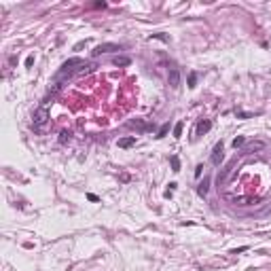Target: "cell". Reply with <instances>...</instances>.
Returning a JSON list of instances; mask_svg holds the SVG:
<instances>
[{
  "instance_id": "13",
  "label": "cell",
  "mask_w": 271,
  "mask_h": 271,
  "mask_svg": "<svg viewBox=\"0 0 271 271\" xmlns=\"http://www.w3.org/2000/svg\"><path fill=\"white\" fill-rule=\"evenodd\" d=\"M167 129H170V125H167V123H165V125H163V127H161V129H159V134H157V138H163V136L167 134Z\"/></svg>"
},
{
  "instance_id": "15",
  "label": "cell",
  "mask_w": 271,
  "mask_h": 271,
  "mask_svg": "<svg viewBox=\"0 0 271 271\" xmlns=\"http://www.w3.org/2000/svg\"><path fill=\"white\" fill-rule=\"evenodd\" d=\"M241 144H244V138H241V136L233 140V146H235V148H237V146H241Z\"/></svg>"
},
{
  "instance_id": "9",
  "label": "cell",
  "mask_w": 271,
  "mask_h": 271,
  "mask_svg": "<svg viewBox=\"0 0 271 271\" xmlns=\"http://www.w3.org/2000/svg\"><path fill=\"white\" fill-rule=\"evenodd\" d=\"M68 140H70V132H66V129H64V132L59 134V142H62V144H66Z\"/></svg>"
},
{
  "instance_id": "5",
  "label": "cell",
  "mask_w": 271,
  "mask_h": 271,
  "mask_svg": "<svg viewBox=\"0 0 271 271\" xmlns=\"http://www.w3.org/2000/svg\"><path fill=\"white\" fill-rule=\"evenodd\" d=\"M210 127H212L210 121H199L197 123V129H195V136H201V134H206V132H210Z\"/></svg>"
},
{
  "instance_id": "1",
  "label": "cell",
  "mask_w": 271,
  "mask_h": 271,
  "mask_svg": "<svg viewBox=\"0 0 271 271\" xmlns=\"http://www.w3.org/2000/svg\"><path fill=\"white\" fill-rule=\"evenodd\" d=\"M47 121H49V110H47V106L43 104V106L34 112V127H43Z\"/></svg>"
},
{
  "instance_id": "12",
  "label": "cell",
  "mask_w": 271,
  "mask_h": 271,
  "mask_svg": "<svg viewBox=\"0 0 271 271\" xmlns=\"http://www.w3.org/2000/svg\"><path fill=\"white\" fill-rule=\"evenodd\" d=\"M172 167H174V172L180 170V161H178V157H172Z\"/></svg>"
},
{
  "instance_id": "14",
  "label": "cell",
  "mask_w": 271,
  "mask_h": 271,
  "mask_svg": "<svg viewBox=\"0 0 271 271\" xmlns=\"http://www.w3.org/2000/svg\"><path fill=\"white\" fill-rule=\"evenodd\" d=\"M132 125L134 127H140V129H146V123H142V121H132Z\"/></svg>"
},
{
  "instance_id": "8",
  "label": "cell",
  "mask_w": 271,
  "mask_h": 271,
  "mask_svg": "<svg viewBox=\"0 0 271 271\" xmlns=\"http://www.w3.org/2000/svg\"><path fill=\"white\" fill-rule=\"evenodd\" d=\"M208 184H210V178H203V182H201V184L197 186V193H199L201 197H203V195L208 193Z\"/></svg>"
},
{
  "instance_id": "6",
  "label": "cell",
  "mask_w": 271,
  "mask_h": 271,
  "mask_svg": "<svg viewBox=\"0 0 271 271\" xmlns=\"http://www.w3.org/2000/svg\"><path fill=\"white\" fill-rule=\"evenodd\" d=\"M112 64H114V66H119V68H125V66H129V64H132V59H129V57H125V55H117V57L112 59Z\"/></svg>"
},
{
  "instance_id": "2",
  "label": "cell",
  "mask_w": 271,
  "mask_h": 271,
  "mask_svg": "<svg viewBox=\"0 0 271 271\" xmlns=\"http://www.w3.org/2000/svg\"><path fill=\"white\" fill-rule=\"evenodd\" d=\"M108 51H121V47L112 45V43H104V45H97L93 49V55H102V53H108Z\"/></svg>"
},
{
  "instance_id": "3",
  "label": "cell",
  "mask_w": 271,
  "mask_h": 271,
  "mask_svg": "<svg viewBox=\"0 0 271 271\" xmlns=\"http://www.w3.org/2000/svg\"><path fill=\"white\" fill-rule=\"evenodd\" d=\"M220 161H223V144L218 142L214 146V150H212V163L214 165H220Z\"/></svg>"
},
{
  "instance_id": "10",
  "label": "cell",
  "mask_w": 271,
  "mask_h": 271,
  "mask_svg": "<svg viewBox=\"0 0 271 271\" xmlns=\"http://www.w3.org/2000/svg\"><path fill=\"white\" fill-rule=\"evenodd\" d=\"M182 136V123H176V127H174V138H180Z\"/></svg>"
},
{
  "instance_id": "4",
  "label": "cell",
  "mask_w": 271,
  "mask_h": 271,
  "mask_svg": "<svg viewBox=\"0 0 271 271\" xmlns=\"http://www.w3.org/2000/svg\"><path fill=\"white\" fill-rule=\"evenodd\" d=\"M178 85H180V70L170 68V87H178Z\"/></svg>"
},
{
  "instance_id": "11",
  "label": "cell",
  "mask_w": 271,
  "mask_h": 271,
  "mask_svg": "<svg viewBox=\"0 0 271 271\" xmlns=\"http://www.w3.org/2000/svg\"><path fill=\"white\" fill-rule=\"evenodd\" d=\"M195 83H197V74L191 72V76H188V87H195Z\"/></svg>"
},
{
  "instance_id": "17",
  "label": "cell",
  "mask_w": 271,
  "mask_h": 271,
  "mask_svg": "<svg viewBox=\"0 0 271 271\" xmlns=\"http://www.w3.org/2000/svg\"><path fill=\"white\" fill-rule=\"evenodd\" d=\"M87 199H89V201H97V197H95L93 193H89V195H87Z\"/></svg>"
},
{
  "instance_id": "7",
  "label": "cell",
  "mask_w": 271,
  "mask_h": 271,
  "mask_svg": "<svg viewBox=\"0 0 271 271\" xmlns=\"http://www.w3.org/2000/svg\"><path fill=\"white\" fill-rule=\"evenodd\" d=\"M134 144H136V136H129V138L119 140V146H121V148H129V146H134Z\"/></svg>"
},
{
  "instance_id": "16",
  "label": "cell",
  "mask_w": 271,
  "mask_h": 271,
  "mask_svg": "<svg viewBox=\"0 0 271 271\" xmlns=\"http://www.w3.org/2000/svg\"><path fill=\"white\" fill-rule=\"evenodd\" d=\"M201 170H203V165H197V170H195V176H197V178L201 176Z\"/></svg>"
}]
</instances>
